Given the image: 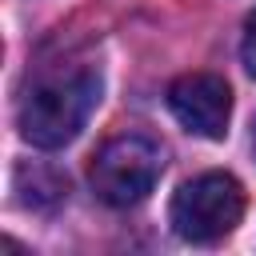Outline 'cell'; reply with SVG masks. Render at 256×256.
Returning <instances> with one entry per match:
<instances>
[{"mask_svg": "<svg viewBox=\"0 0 256 256\" xmlns=\"http://www.w3.org/2000/svg\"><path fill=\"white\" fill-rule=\"evenodd\" d=\"M100 92H104V80H100V68L92 64H68V68L60 64V68L40 72L28 84L20 112H16L20 136L32 148L72 144L80 128L88 124V116L96 112Z\"/></svg>", "mask_w": 256, "mask_h": 256, "instance_id": "cell-1", "label": "cell"}, {"mask_svg": "<svg viewBox=\"0 0 256 256\" xmlns=\"http://www.w3.org/2000/svg\"><path fill=\"white\" fill-rule=\"evenodd\" d=\"M160 172H164V148L144 132H120L92 156L88 184L96 200H104L108 208H132L156 188Z\"/></svg>", "mask_w": 256, "mask_h": 256, "instance_id": "cell-2", "label": "cell"}, {"mask_svg": "<svg viewBox=\"0 0 256 256\" xmlns=\"http://www.w3.org/2000/svg\"><path fill=\"white\" fill-rule=\"evenodd\" d=\"M244 216V188L228 172H204L172 196V228L180 240L216 244Z\"/></svg>", "mask_w": 256, "mask_h": 256, "instance_id": "cell-3", "label": "cell"}, {"mask_svg": "<svg viewBox=\"0 0 256 256\" xmlns=\"http://www.w3.org/2000/svg\"><path fill=\"white\" fill-rule=\"evenodd\" d=\"M168 108L172 116L204 136V140H220L228 132V116H232V92L220 76L212 72H188V76H176L172 88H168Z\"/></svg>", "mask_w": 256, "mask_h": 256, "instance_id": "cell-4", "label": "cell"}, {"mask_svg": "<svg viewBox=\"0 0 256 256\" xmlns=\"http://www.w3.org/2000/svg\"><path fill=\"white\" fill-rule=\"evenodd\" d=\"M240 60L248 68V76H256V8L244 20V40H240Z\"/></svg>", "mask_w": 256, "mask_h": 256, "instance_id": "cell-5", "label": "cell"}]
</instances>
